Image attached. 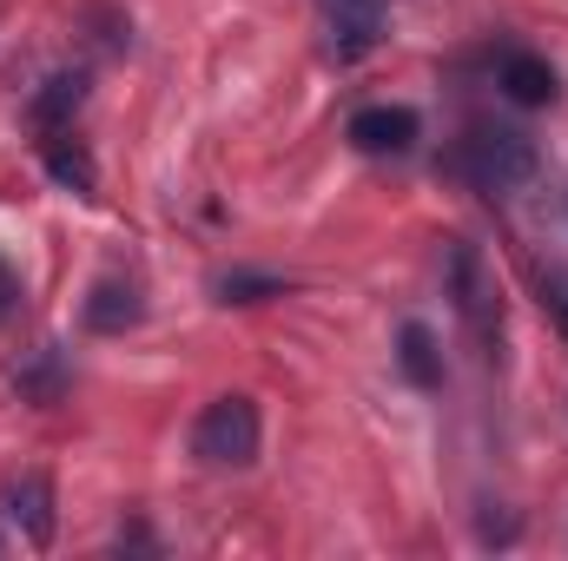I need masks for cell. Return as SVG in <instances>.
I'll use <instances>...</instances> for the list:
<instances>
[{
	"mask_svg": "<svg viewBox=\"0 0 568 561\" xmlns=\"http://www.w3.org/2000/svg\"><path fill=\"white\" fill-rule=\"evenodd\" d=\"M40 165H47V178H53V185L80 192V198H93V192H100V165H93V152L73 140V133H40Z\"/></svg>",
	"mask_w": 568,
	"mask_h": 561,
	"instance_id": "9",
	"label": "cell"
},
{
	"mask_svg": "<svg viewBox=\"0 0 568 561\" xmlns=\"http://www.w3.org/2000/svg\"><path fill=\"white\" fill-rule=\"evenodd\" d=\"M192 449L212 469H245L258 456V404L252 397H219L205 404V417L192 422Z\"/></svg>",
	"mask_w": 568,
	"mask_h": 561,
	"instance_id": "2",
	"label": "cell"
},
{
	"mask_svg": "<svg viewBox=\"0 0 568 561\" xmlns=\"http://www.w3.org/2000/svg\"><path fill=\"white\" fill-rule=\"evenodd\" d=\"M397 364L417 390H443V350H436V330L429 324H404L397 330Z\"/></svg>",
	"mask_w": 568,
	"mask_h": 561,
	"instance_id": "10",
	"label": "cell"
},
{
	"mask_svg": "<svg viewBox=\"0 0 568 561\" xmlns=\"http://www.w3.org/2000/svg\"><path fill=\"white\" fill-rule=\"evenodd\" d=\"M424 140V120L410 113V106H364L357 120H351V145L357 152H410V145Z\"/></svg>",
	"mask_w": 568,
	"mask_h": 561,
	"instance_id": "5",
	"label": "cell"
},
{
	"mask_svg": "<svg viewBox=\"0 0 568 561\" xmlns=\"http://www.w3.org/2000/svg\"><path fill=\"white\" fill-rule=\"evenodd\" d=\"M80 317H87V330H100V337H120V330H133V324L145 317L140 284H126V278H100L93 290H87Z\"/></svg>",
	"mask_w": 568,
	"mask_h": 561,
	"instance_id": "6",
	"label": "cell"
},
{
	"mask_svg": "<svg viewBox=\"0 0 568 561\" xmlns=\"http://www.w3.org/2000/svg\"><path fill=\"white\" fill-rule=\"evenodd\" d=\"M496 86H503V100H516V106H549L562 86H556V67L542 60V53H503L496 60Z\"/></svg>",
	"mask_w": 568,
	"mask_h": 561,
	"instance_id": "7",
	"label": "cell"
},
{
	"mask_svg": "<svg viewBox=\"0 0 568 561\" xmlns=\"http://www.w3.org/2000/svg\"><path fill=\"white\" fill-rule=\"evenodd\" d=\"M219 290H225V304H265V297H278V278L232 272V278H219Z\"/></svg>",
	"mask_w": 568,
	"mask_h": 561,
	"instance_id": "12",
	"label": "cell"
},
{
	"mask_svg": "<svg viewBox=\"0 0 568 561\" xmlns=\"http://www.w3.org/2000/svg\"><path fill=\"white\" fill-rule=\"evenodd\" d=\"M80 106H87V73H47L40 93L27 100V126L33 133H67Z\"/></svg>",
	"mask_w": 568,
	"mask_h": 561,
	"instance_id": "8",
	"label": "cell"
},
{
	"mask_svg": "<svg viewBox=\"0 0 568 561\" xmlns=\"http://www.w3.org/2000/svg\"><path fill=\"white\" fill-rule=\"evenodd\" d=\"M13 390H20L27 404H60V390H67V364H60V350L47 344L27 370H13Z\"/></svg>",
	"mask_w": 568,
	"mask_h": 561,
	"instance_id": "11",
	"label": "cell"
},
{
	"mask_svg": "<svg viewBox=\"0 0 568 561\" xmlns=\"http://www.w3.org/2000/svg\"><path fill=\"white\" fill-rule=\"evenodd\" d=\"M449 165L476 185V192H523L529 178H536V140L523 133V126H496V120H476L456 152H449Z\"/></svg>",
	"mask_w": 568,
	"mask_h": 561,
	"instance_id": "1",
	"label": "cell"
},
{
	"mask_svg": "<svg viewBox=\"0 0 568 561\" xmlns=\"http://www.w3.org/2000/svg\"><path fill=\"white\" fill-rule=\"evenodd\" d=\"M324 13H331V53L337 60H364L384 40L390 0H324Z\"/></svg>",
	"mask_w": 568,
	"mask_h": 561,
	"instance_id": "3",
	"label": "cell"
},
{
	"mask_svg": "<svg viewBox=\"0 0 568 561\" xmlns=\"http://www.w3.org/2000/svg\"><path fill=\"white\" fill-rule=\"evenodd\" d=\"M0 509H7V522H13L33 549H47V542H53V482H47L40 469L13 476V482L0 489Z\"/></svg>",
	"mask_w": 568,
	"mask_h": 561,
	"instance_id": "4",
	"label": "cell"
},
{
	"mask_svg": "<svg viewBox=\"0 0 568 561\" xmlns=\"http://www.w3.org/2000/svg\"><path fill=\"white\" fill-rule=\"evenodd\" d=\"M13 297H20V284H13V278H7V272H0V317L13 310Z\"/></svg>",
	"mask_w": 568,
	"mask_h": 561,
	"instance_id": "14",
	"label": "cell"
},
{
	"mask_svg": "<svg viewBox=\"0 0 568 561\" xmlns=\"http://www.w3.org/2000/svg\"><path fill=\"white\" fill-rule=\"evenodd\" d=\"M542 310L556 317V330L568 337V278H562V272H549V278H542Z\"/></svg>",
	"mask_w": 568,
	"mask_h": 561,
	"instance_id": "13",
	"label": "cell"
}]
</instances>
